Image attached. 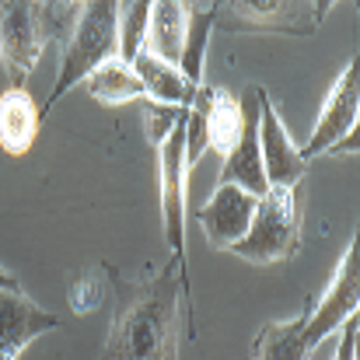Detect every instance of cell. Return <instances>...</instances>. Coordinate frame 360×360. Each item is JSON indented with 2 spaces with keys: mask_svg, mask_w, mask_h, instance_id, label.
<instances>
[{
  "mask_svg": "<svg viewBox=\"0 0 360 360\" xmlns=\"http://www.w3.org/2000/svg\"><path fill=\"white\" fill-rule=\"evenodd\" d=\"M179 297L189 301V273L168 259L161 273L147 276L122 297L102 360H179Z\"/></svg>",
  "mask_w": 360,
  "mask_h": 360,
  "instance_id": "obj_1",
  "label": "cell"
},
{
  "mask_svg": "<svg viewBox=\"0 0 360 360\" xmlns=\"http://www.w3.org/2000/svg\"><path fill=\"white\" fill-rule=\"evenodd\" d=\"M120 56V4L112 0H91L81 4L77 25L70 32V39L60 46V70H56V84L49 102L39 109V116L46 120V112L74 88L81 84L88 74H95L102 63Z\"/></svg>",
  "mask_w": 360,
  "mask_h": 360,
  "instance_id": "obj_2",
  "label": "cell"
},
{
  "mask_svg": "<svg viewBox=\"0 0 360 360\" xmlns=\"http://www.w3.org/2000/svg\"><path fill=\"white\" fill-rule=\"evenodd\" d=\"M301 224H304V182L301 186H269L266 196L255 200L252 224L245 238L231 248L241 262L269 266L297 255L301 248Z\"/></svg>",
  "mask_w": 360,
  "mask_h": 360,
  "instance_id": "obj_3",
  "label": "cell"
},
{
  "mask_svg": "<svg viewBox=\"0 0 360 360\" xmlns=\"http://www.w3.org/2000/svg\"><path fill=\"white\" fill-rule=\"evenodd\" d=\"M333 0H224L214 4V25L224 32H283L311 39Z\"/></svg>",
  "mask_w": 360,
  "mask_h": 360,
  "instance_id": "obj_4",
  "label": "cell"
},
{
  "mask_svg": "<svg viewBox=\"0 0 360 360\" xmlns=\"http://www.w3.org/2000/svg\"><path fill=\"white\" fill-rule=\"evenodd\" d=\"M357 112H360V67L357 56H350V63L340 70V77L333 81L322 112L315 120V129L308 136V143L301 147V158H322V154H347L357 147Z\"/></svg>",
  "mask_w": 360,
  "mask_h": 360,
  "instance_id": "obj_5",
  "label": "cell"
},
{
  "mask_svg": "<svg viewBox=\"0 0 360 360\" xmlns=\"http://www.w3.org/2000/svg\"><path fill=\"white\" fill-rule=\"evenodd\" d=\"M49 42L46 11L35 0H4L0 4V63L11 77V88H25L35 74Z\"/></svg>",
  "mask_w": 360,
  "mask_h": 360,
  "instance_id": "obj_6",
  "label": "cell"
},
{
  "mask_svg": "<svg viewBox=\"0 0 360 360\" xmlns=\"http://www.w3.org/2000/svg\"><path fill=\"white\" fill-rule=\"evenodd\" d=\"M189 120V112H186ZM186 120L179 122L158 143V168H161V224L172 248V259L186 269Z\"/></svg>",
  "mask_w": 360,
  "mask_h": 360,
  "instance_id": "obj_7",
  "label": "cell"
},
{
  "mask_svg": "<svg viewBox=\"0 0 360 360\" xmlns=\"http://www.w3.org/2000/svg\"><path fill=\"white\" fill-rule=\"evenodd\" d=\"M360 304V259H357V238H350L329 287L322 290L319 301H311L308 308V322H304V343L308 350H315L322 340H329L336 329H343Z\"/></svg>",
  "mask_w": 360,
  "mask_h": 360,
  "instance_id": "obj_8",
  "label": "cell"
},
{
  "mask_svg": "<svg viewBox=\"0 0 360 360\" xmlns=\"http://www.w3.org/2000/svg\"><path fill=\"white\" fill-rule=\"evenodd\" d=\"M252 98H255V112H259V154H262L266 186H301L304 172H308L301 147L290 140L266 88H252Z\"/></svg>",
  "mask_w": 360,
  "mask_h": 360,
  "instance_id": "obj_9",
  "label": "cell"
},
{
  "mask_svg": "<svg viewBox=\"0 0 360 360\" xmlns=\"http://www.w3.org/2000/svg\"><path fill=\"white\" fill-rule=\"evenodd\" d=\"M60 326L63 319H56L53 311H42V304H35L21 287L0 290V360H18L32 340Z\"/></svg>",
  "mask_w": 360,
  "mask_h": 360,
  "instance_id": "obj_10",
  "label": "cell"
},
{
  "mask_svg": "<svg viewBox=\"0 0 360 360\" xmlns=\"http://www.w3.org/2000/svg\"><path fill=\"white\" fill-rule=\"evenodd\" d=\"M252 214H255V196H248L238 186H217L207 207L200 210V228L207 235V245L231 252L245 238Z\"/></svg>",
  "mask_w": 360,
  "mask_h": 360,
  "instance_id": "obj_11",
  "label": "cell"
},
{
  "mask_svg": "<svg viewBox=\"0 0 360 360\" xmlns=\"http://www.w3.org/2000/svg\"><path fill=\"white\" fill-rule=\"evenodd\" d=\"M252 95V91H248ZM241 136L231 147V154H224V168H221V182L217 186H238L248 196H266V172H262V154H259V112H255V98L248 105H241Z\"/></svg>",
  "mask_w": 360,
  "mask_h": 360,
  "instance_id": "obj_12",
  "label": "cell"
},
{
  "mask_svg": "<svg viewBox=\"0 0 360 360\" xmlns=\"http://www.w3.org/2000/svg\"><path fill=\"white\" fill-rule=\"evenodd\" d=\"M186 28H189V4H179V0H158V4H150L143 53L165 60L168 67H179L182 46H186Z\"/></svg>",
  "mask_w": 360,
  "mask_h": 360,
  "instance_id": "obj_13",
  "label": "cell"
},
{
  "mask_svg": "<svg viewBox=\"0 0 360 360\" xmlns=\"http://www.w3.org/2000/svg\"><path fill=\"white\" fill-rule=\"evenodd\" d=\"M39 126H42L39 105L25 88H7L0 95V147L11 158H21L32 150Z\"/></svg>",
  "mask_w": 360,
  "mask_h": 360,
  "instance_id": "obj_14",
  "label": "cell"
},
{
  "mask_svg": "<svg viewBox=\"0 0 360 360\" xmlns=\"http://www.w3.org/2000/svg\"><path fill=\"white\" fill-rule=\"evenodd\" d=\"M129 67L136 70L147 102H154V105H175V109H189L193 105L196 88L179 74V67H168L165 60H158V56H150L143 49L136 53V60Z\"/></svg>",
  "mask_w": 360,
  "mask_h": 360,
  "instance_id": "obj_15",
  "label": "cell"
},
{
  "mask_svg": "<svg viewBox=\"0 0 360 360\" xmlns=\"http://www.w3.org/2000/svg\"><path fill=\"white\" fill-rule=\"evenodd\" d=\"M311 297L304 301V311L297 319L283 322H266L259 336L252 340V360H308L311 350L304 343V322H308Z\"/></svg>",
  "mask_w": 360,
  "mask_h": 360,
  "instance_id": "obj_16",
  "label": "cell"
},
{
  "mask_svg": "<svg viewBox=\"0 0 360 360\" xmlns=\"http://www.w3.org/2000/svg\"><path fill=\"white\" fill-rule=\"evenodd\" d=\"M84 88L88 95L98 102V105H126V102H136V98H147L143 95V84L136 77V70L129 63H122L120 56L102 63L95 74L84 77Z\"/></svg>",
  "mask_w": 360,
  "mask_h": 360,
  "instance_id": "obj_17",
  "label": "cell"
},
{
  "mask_svg": "<svg viewBox=\"0 0 360 360\" xmlns=\"http://www.w3.org/2000/svg\"><path fill=\"white\" fill-rule=\"evenodd\" d=\"M241 102L228 88H210L207 102V147L217 154H231L241 136Z\"/></svg>",
  "mask_w": 360,
  "mask_h": 360,
  "instance_id": "obj_18",
  "label": "cell"
},
{
  "mask_svg": "<svg viewBox=\"0 0 360 360\" xmlns=\"http://www.w3.org/2000/svg\"><path fill=\"white\" fill-rule=\"evenodd\" d=\"M210 25H214V4H189V28H186L179 74L193 88L203 84V56H207V46H210Z\"/></svg>",
  "mask_w": 360,
  "mask_h": 360,
  "instance_id": "obj_19",
  "label": "cell"
},
{
  "mask_svg": "<svg viewBox=\"0 0 360 360\" xmlns=\"http://www.w3.org/2000/svg\"><path fill=\"white\" fill-rule=\"evenodd\" d=\"M147 18H150V4H143V0L120 4V60L122 63H133L136 53L143 49Z\"/></svg>",
  "mask_w": 360,
  "mask_h": 360,
  "instance_id": "obj_20",
  "label": "cell"
},
{
  "mask_svg": "<svg viewBox=\"0 0 360 360\" xmlns=\"http://www.w3.org/2000/svg\"><path fill=\"white\" fill-rule=\"evenodd\" d=\"M109 276H112L109 266H102V269L81 273V276L70 283V308H74V315H91V311L105 301V280H109Z\"/></svg>",
  "mask_w": 360,
  "mask_h": 360,
  "instance_id": "obj_21",
  "label": "cell"
},
{
  "mask_svg": "<svg viewBox=\"0 0 360 360\" xmlns=\"http://www.w3.org/2000/svg\"><path fill=\"white\" fill-rule=\"evenodd\" d=\"M186 112L189 109H175V105H154V102H147L143 105V133H147V140L158 147L179 122L186 120Z\"/></svg>",
  "mask_w": 360,
  "mask_h": 360,
  "instance_id": "obj_22",
  "label": "cell"
},
{
  "mask_svg": "<svg viewBox=\"0 0 360 360\" xmlns=\"http://www.w3.org/2000/svg\"><path fill=\"white\" fill-rule=\"evenodd\" d=\"M357 336H360V319L354 315L343 329H340V347L333 360H357Z\"/></svg>",
  "mask_w": 360,
  "mask_h": 360,
  "instance_id": "obj_23",
  "label": "cell"
},
{
  "mask_svg": "<svg viewBox=\"0 0 360 360\" xmlns=\"http://www.w3.org/2000/svg\"><path fill=\"white\" fill-rule=\"evenodd\" d=\"M18 287V280H14V273H7L4 266H0V290H14Z\"/></svg>",
  "mask_w": 360,
  "mask_h": 360,
  "instance_id": "obj_24",
  "label": "cell"
}]
</instances>
